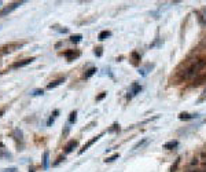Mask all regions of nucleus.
<instances>
[{"instance_id": "20", "label": "nucleus", "mask_w": 206, "mask_h": 172, "mask_svg": "<svg viewBox=\"0 0 206 172\" xmlns=\"http://www.w3.org/2000/svg\"><path fill=\"white\" fill-rule=\"evenodd\" d=\"M180 164V158H177L176 161H174V164L172 165V168H170V172H176V169H177V167H179Z\"/></svg>"}, {"instance_id": "18", "label": "nucleus", "mask_w": 206, "mask_h": 172, "mask_svg": "<svg viewBox=\"0 0 206 172\" xmlns=\"http://www.w3.org/2000/svg\"><path fill=\"white\" fill-rule=\"evenodd\" d=\"M44 94V91L41 88H37V89H33L32 91V95L33 96H39V95H43Z\"/></svg>"}, {"instance_id": "6", "label": "nucleus", "mask_w": 206, "mask_h": 172, "mask_svg": "<svg viewBox=\"0 0 206 172\" xmlns=\"http://www.w3.org/2000/svg\"><path fill=\"white\" fill-rule=\"evenodd\" d=\"M77 145H79V142L77 141H70L68 145L65 146V153H66V154H68V153H72V151L77 147Z\"/></svg>"}, {"instance_id": "14", "label": "nucleus", "mask_w": 206, "mask_h": 172, "mask_svg": "<svg viewBox=\"0 0 206 172\" xmlns=\"http://www.w3.org/2000/svg\"><path fill=\"white\" fill-rule=\"evenodd\" d=\"M76 121H77V112L74 110V112H72V113H70V117H69V123L74 124Z\"/></svg>"}, {"instance_id": "11", "label": "nucleus", "mask_w": 206, "mask_h": 172, "mask_svg": "<svg viewBox=\"0 0 206 172\" xmlns=\"http://www.w3.org/2000/svg\"><path fill=\"white\" fill-rule=\"evenodd\" d=\"M111 36V32L110 31H102L101 33H99V36H98V40H101V42H103V40H106L107 37Z\"/></svg>"}, {"instance_id": "2", "label": "nucleus", "mask_w": 206, "mask_h": 172, "mask_svg": "<svg viewBox=\"0 0 206 172\" xmlns=\"http://www.w3.org/2000/svg\"><path fill=\"white\" fill-rule=\"evenodd\" d=\"M206 65V61H203V59H201V61H198L196 63H194L192 66H191L188 70H187V73L184 74V77H190V76H192V74H195V73H198L199 70H201L203 66Z\"/></svg>"}, {"instance_id": "7", "label": "nucleus", "mask_w": 206, "mask_h": 172, "mask_svg": "<svg viewBox=\"0 0 206 172\" xmlns=\"http://www.w3.org/2000/svg\"><path fill=\"white\" fill-rule=\"evenodd\" d=\"M65 81V77L62 78H56V80H54V81H51V83L47 85V89H52L55 88V87H58V85H61V84Z\"/></svg>"}, {"instance_id": "8", "label": "nucleus", "mask_w": 206, "mask_h": 172, "mask_svg": "<svg viewBox=\"0 0 206 172\" xmlns=\"http://www.w3.org/2000/svg\"><path fill=\"white\" fill-rule=\"evenodd\" d=\"M63 55L68 58L69 61H73L74 58H79V57H80V52H79V51H77V52H74V51H66V52H63Z\"/></svg>"}, {"instance_id": "12", "label": "nucleus", "mask_w": 206, "mask_h": 172, "mask_svg": "<svg viewBox=\"0 0 206 172\" xmlns=\"http://www.w3.org/2000/svg\"><path fill=\"white\" fill-rule=\"evenodd\" d=\"M58 114H59V110H54V113L51 114L50 120L47 121V125H48V127H50V125H51V124L54 123V121H55V119H56V116H58Z\"/></svg>"}, {"instance_id": "22", "label": "nucleus", "mask_w": 206, "mask_h": 172, "mask_svg": "<svg viewBox=\"0 0 206 172\" xmlns=\"http://www.w3.org/2000/svg\"><path fill=\"white\" fill-rule=\"evenodd\" d=\"M140 85H137V84H135V85H133V89H132V94L133 95H136L137 92H139V91H140Z\"/></svg>"}, {"instance_id": "28", "label": "nucleus", "mask_w": 206, "mask_h": 172, "mask_svg": "<svg viewBox=\"0 0 206 172\" xmlns=\"http://www.w3.org/2000/svg\"><path fill=\"white\" fill-rule=\"evenodd\" d=\"M0 149H4V145H3L1 142H0Z\"/></svg>"}, {"instance_id": "27", "label": "nucleus", "mask_w": 206, "mask_h": 172, "mask_svg": "<svg viewBox=\"0 0 206 172\" xmlns=\"http://www.w3.org/2000/svg\"><path fill=\"white\" fill-rule=\"evenodd\" d=\"M3 114H4V110H0V117H1Z\"/></svg>"}, {"instance_id": "25", "label": "nucleus", "mask_w": 206, "mask_h": 172, "mask_svg": "<svg viewBox=\"0 0 206 172\" xmlns=\"http://www.w3.org/2000/svg\"><path fill=\"white\" fill-rule=\"evenodd\" d=\"M106 95H107V92H102V94L99 95V96H96V101H102V99L105 98Z\"/></svg>"}, {"instance_id": "13", "label": "nucleus", "mask_w": 206, "mask_h": 172, "mask_svg": "<svg viewBox=\"0 0 206 172\" xmlns=\"http://www.w3.org/2000/svg\"><path fill=\"white\" fill-rule=\"evenodd\" d=\"M96 73V68H91L87 70V73L84 74V78H90L91 76H94V74Z\"/></svg>"}, {"instance_id": "4", "label": "nucleus", "mask_w": 206, "mask_h": 172, "mask_svg": "<svg viewBox=\"0 0 206 172\" xmlns=\"http://www.w3.org/2000/svg\"><path fill=\"white\" fill-rule=\"evenodd\" d=\"M102 135H103V134H99V135H98V136H95V138H92L91 141H88V142H87V143H85L84 146H83V147H81V149H80V151H79L80 154H83V153H84L85 150H88V149H90V147L92 146V145H94V143H95V142L98 141V139H99V138H101Z\"/></svg>"}, {"instance_id": "9", "label": "nucleus", "mask_w": 206, "mask_h": 172, "mask_svg": "<svg viewBox=\"0 0 206 172\" xmlns=\"http://www.w3.org/2000/svg\"><path fill=\"white\" fill-rule=\"evenodd\" d=\"M48 165H50V153L44 151V156H43V168L48 169Z\"/></svg>"}, {"instance_id": "30", "label": "nucleus", "mask_w": 206, "mask_h": 172, "mask_svg": "<svg viewBox=\"0 0 206 172\" xmlns=\"http://www.w3.org/2000/svg\"><path fill=\"white\" fill-rule=\"evenodd\" d=\"M0 6H1V1H0Z\"/></svg>"}, {"instance_id": "1", "label": "nucleus", "mask_w": 206, "mask_h": 172, "mask_svg": "<svg viewBox=\"0 0 206 172\" xmlns=\"http://www.w3.org/2000/svg\"><path fill=\"white\" fill-rule=\"evenodd\" d=\"M23 46V43H8V44H4L0 47V55H4V54H8V52H12L14 50H18Z\"/></svg>"}, {"instance_id": "16", "label": "nucleus", "mask_w": 206, "mask_h": 172, "mask_svg": "<svg viewBox=\"0 0 206 172\" xmlns=\"http://www.w3.org/2000/svg\"><path fill=\"white\" fill-rule=\"evenodd\" d=\"M194 117H196V116H191V114H187V113H181L179 116L180 120H190V119H194Z\"/></svg>"}, {"instance_id": "21", "label": "nucleus", "mask_w": 206, "mask_h": 172, "mask_svg": "<svg viewBox=\"0 0 206 172\" xmlns=\"http://www.w3.org/2000/svg\"><path fill=\"white\" fill-rule=\"evenodd\" d=\"M1 172H18V168H15V167L4 168V169H1Z\"/></svg>"}, {"instance_id": "10", "label": "nucleus", "mask_w": 206, "mask_h": 172, "mask_svg": "<svg viewBox=\"0 0 206 172\" xmlns=\"http://www.w3.org/2000/svg\"><path fill=\"white\" fill-rule=\"evenodd\" d=\"M177 146H179V142H177V141H170V142H168V143H165V145H164V149L172 150V149H176Z\"/></svg>"}, {"instance_id": "26", "label": "nucleus", "mask_w": 206, "mask_h": 172, "mask_svg": "<svg viewBox=\"0 0 206 172\" xmlns=\"http://www.w3.org/2000/svg\"><path fill=\"white\" fill-rule=\"evenodd\" d=\"M63 160H65V157H59L58 160H56V161L54 162V165H58L59 162H62V161H63Z\"/></svg>"}, {"instance_id": "19", "label": "nucleus", "mask_w": 206, "mask_h": 172, "mask_svg": "<svg viewBox=\"0 0 206 172\" xmlns=\"http://www.w3.org/2000/svg\"><path fill=\"white\" fill-rule=\"evenodd\" d=\"M118 157H120V154H118V153H116V154H113V156L109 157V158H107V160H105V161H106V162H113L114 160H117Z\"/></svg>"}, {"instance_id": "17", "label": "nucleus", "mask_w": 206, "mask_h": 172, "mask_svg": "<svg viewBox=\"0 0 206 172\" xmlns=\"http://www.w3.org/2000/svg\"><path fill=\"white\" fill-rule=\"evenodd\" d=\"M146 142H147V139H142V141H140V142H137L136 145H135V146H133V150H137V149H139V147H142L143 145H144V143H146Z\"/></svg>"}, {"instance_id": "29", "label": "nucleus", "mask_w": 206, "mask_h": 172, "mask_svg": "<svg viewBox=\"0 0 206 172\" xmlns=\"http://www.w3.org/2000/svg\"><path fill=\"white\" fill-rule=\"evenodd\" d=\"M29 172H34V168L30 167V169H29Z\"/></svg>"}, {"instance_id": "23", "label": "nucleus", "mask_w": 206, "mask_h": 172, "mask_svg": "<svg viewBox=\"0 0 206 172\" xmlns=\"http://www.w3.org/2000/svg\"><path fill=\"white\" fill-rule=\"evenodd\" d=\"M95 55L96 57H102V47L95 48Z\"/></svg>"}, {"instance_id": "3", "label": "nucleus", "mask_w": 206, "mask_h": 172, "mask_svg": "<svg viewBox=\"0 0 206 172\" xmlns=\"http://www.w3.org/2000/svg\"><path fill=\"white\" fill-rule=\"evenodd\" d=\"M23 4V1H14V3H10L8 6H6L3 10L0 11V17H6V15H8L10 12H12V11L15 10V8H18L19 6Z\"/></svg>"}, {"instance_id": "5", "label": "nucleus", "mask_w": 206, "mask_h": 172, "mask_svg": "<svg viewBox=\"0 0 206 172\" xmlns=\"http://www.w3.org/2000/svg\"><path fill=\"white\" fill-rule=\"evenodd\" d=\"M34 59H36L34 57L26 58V59H22V61H19V62H15L14 65H12V66H14L15 69H17V68H23V66H26V65H30V63H32Z\"/></svg>"}, {"instance_id": "24", "label": "nucleus", "mask_w": 206, "mask_h": 172, "mask_svg": "<svg viewBox=\"0 0 206 172\" xmlns=\"http://www.w3.org/2000/svg\"><path fill=\"white\" fill-rule=\"evenodd\" d=\"M1 157H7V158H11V154L10 153H1V151H0V158H1Z\"/></svg>"}, {"instance_id": "15", "label": "nucleus", "mask_w": 206, "mask_h": 172, "mask_svg": "<svg viewBox=\"0 0 206 172\" xmlns=\"http://www.w3.org/2000/svg\"><path fill=\"white\" fill-rule=\"evenodd\" d=\"M81 39H83L81 35H73V36L70 37V42L72 43H80L81 42Z\"/></svg>"}]
</instances>
